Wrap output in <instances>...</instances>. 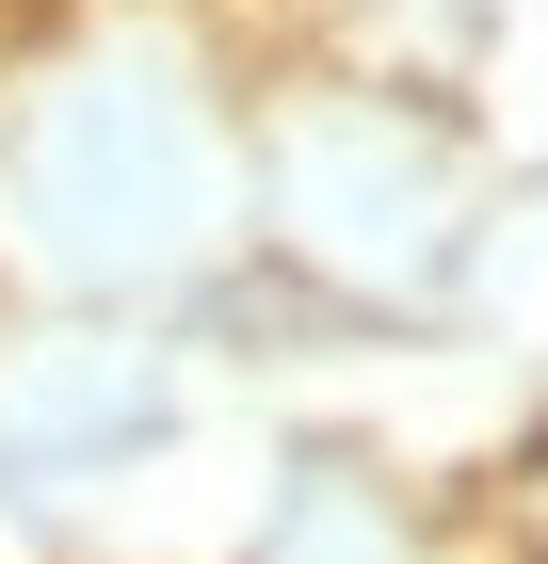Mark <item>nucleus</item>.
I'll return each instance as SVG.
<instances>
[{
    "mask_svg": "<svg viewBox=\"0 0 548 564\" xmlns=\"http://www.w3.org/2000/svg\"><path fill=\"white\" fill-rule=\"evenodd\" d=\"M243 113L162 17H97L0 97V259L49 291H178L226 242Z\"/></svg>",
    "mask_w": 548,
    "mask_h": 564,
    "instance_id": "f257e3e1",
    "label": "nucleus"
},
{
    "mask_svg": "<svg viewBox=\"0 0 548 564\" xmlns=\"http://www.w3.org/2000/svg\"><path fill=\"white\" fill-rule=\"evenodd\" d=\"M243 210H258V242L291 274L387 306V291H436V274L468 259L484 177H468V130L436 97H387V82L307 65V82L258 97V130H243Z\"/></svg>",
    "mask_w": 548,
    "mask_h": 564,
    "instance_id": "f03ea898",
    "label": "nucleus"
},
{
    "mask_svg": "<svg viewBox=\"0 0 548 564\" xmlns=\"http://www.w3.org/2000/svg\"><path fill=\"white\" fill-rule=\"evenodd\" d=\"M162 435V371L129 339H33L0 355V468H114Z\"/></svg>",
    "mask_w": 548,
    "mask_h": 564,
    "instance_id": "7ed1b4c3",
    "label": "nucleus"
},
{
    "mask_svg": "<svg viewBox=\"0 0 548 564\" xmlns=\"http://www.w3.org/2000/svg\"><path fill=\"white\" fill-rule=\"evenodd\" d=\"M258 564H436V532H420V500H404L372 452H291Z\"/></svg>",
    "mask_w": 548,
    "mask_h": 564,
    "instance_id": "20e7f679",
    "label": "nucleus"
}]
</instances>
